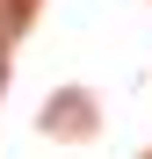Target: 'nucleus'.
I'll use <instances>...</instances> for the list:
<instances>
[{"instance_id": "nucleus-2", "label": "nucleus", "mask_w": 152, "mask_h": 159, "mask_svg": "<svg viewBox=\"0 0 152 159\" xmlns=\"http://www.w3.org/2000/svg\"><path fill=\"white\" fill-rule=\"evenodd\" d=\"M0 87H7V65H0Z\"/></svg>"}, {"instance_id": "nucleus-1", "label": "nucleus", "mask_w": 152, "mask_h": 159, "mask_svg": "<svg viewBox=\"0 0 152 159\" xmlns=\"http://www.w3.org/2000/svg\"><path fill=\"white\" fill-rule=\"evenodd\" d=\"M7 22H15V0H0V29H7Z\"/></svg>"}]
</instances>
